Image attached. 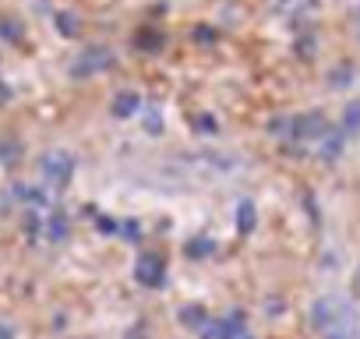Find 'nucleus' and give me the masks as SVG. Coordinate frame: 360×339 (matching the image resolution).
Instances as JSON below:
<instances>
[{
    "mask_svg": "<svg viewBox=\"0 0 360 339\" xmlns=\"http://www.w3.org/2000/svg\"><path fill=\"white\" fill-rule=\"evenodd\" d=\"M145 131H148V134H159V131H162L159 110H145Z\"/></svg>",
    "mask_w": 360,
    "mask_h": 339,
    "instance_id": "13",
    "label": "nucleus"
},
{
    "mask_svg": "<svg viewBox=\"0 0 360 339\" xmlns=\"http://www.w3.org/2000/svg\"><path fill=\"white\" fill-rule=\"evenodd\" d=\"M356 293H360V265H356Z\"/></svg>",
    "mask_w": 360,
    "mask_h": 339,
    "instance_id": "17",
    "label": "nucleus"
},
{
    "mask_svg": "<svg viewBox=\"0 0 360 339\" xmlns=\"http://www.w3.org/2000/svg\"><path fill=\"white\" fill-rule=\"evenodd\" d=\"M110 64H113V53H110L106 46H92V50H85V53L75 60L71 75H78V78H89V75H99V71H106Z\"/></svg>",
    "mask_w": 360,
    "mask_h": 339,
    "instance_id": "3",
    "label": "nucleus"
},
{
    "mask_svg": "<svg viewBox=\"0 0 360 339\" xmlns=\"http://www.w3.org/2000/svg\"><path fill=\"white\" fill-rule=\"evenodd\" d=\"M71 170H75V159L68 152H46L43 155V177L53 184V188H64L71 181Z\"/></svg>",
    "mask_w": 360,
    "mask_h": 339,
    "instance_id": "2",
    "label": "nucleus"
},
{
    "mask_svg": "<svg viewBox=\"0 0 360 339\" xmlns=\"http://www.w3.org/2000/svg\"><path fill=\"white\" fill-rule=\"evenodd\" d=\"M212 251V241H188V255H195V258H205Z\"/></svg>",
    "mask_w": 360,
    "mask_h": 339,
    "instance_id": "14",
    "label": "nucleus"
},
{
    "mask_svg": "<svg viewBox=\"0 0 360 339\" xmlns=\"http://www.w3.org/2000/svg\"><path fill=\"white\" fill-rule=\"evenodd\" d=\"M332 339H346V335H332Z\"/></svg>",
    "mask_w": 360,
    "mask_h": 339,
    "instance_id": "18",
    "label": "nucleus"
},
{
    "mask_svg": "<svg viewBox=\"0 0 360 339\" xmlns=\"http://www.w3.org/2000/svg\"><path fill=\"white\" fill-rule=\"evenodd\" d=\"M325 131H328V124H325L321 113H307V117L297 120V134H304V138H321Z\"/></svg>",
    "mask_w": 360,
    "mask_h": 339,
    "instance_id": "5",
    "label": "nucleus"
},
{
    "mask_svg": "<svg viewBox=\"0 0 360 339\" xmlns=\"http://www.w3.org/2000/svg\"><path fill=\"white\" fill-rule=\"evenodd\" d=\"M202 339H230V332H226V325H223V321H205Z\"/></svg>",
    "mask_w": 360,
    "mask_h": 339,
    "instance_id": "10",
    "label": "nucleus"
},
{
    "mask_svg": "<svg viewBox=\"0 0 360 339\" xmlns=\"http://www.w3.org/2000/svg\"><path fill=\"white\" fill-rule=\"evenodd\" d=\"M180 321H184V325H195V328H198V325L205 328V311H202V307H184Z\"/></svg>",
    "mask_w": 360,
    "mask_h": 339,
    "instance_id": "11",
    "label": "nucleus"
},
{
    "mask_svg": "<svg viewBox=\"0 0 360 339\" xmlns=\"http://www.w3.org/2000/svg\"><path fill=\"white\" fill-rule=\"evenodd\" d=\"M342 134H360V99L346 103V110H342Z\"/></svg>",
    "mask_w": 360,
    "mask_h": 339,
    "instance_id": "8",
    "label": "nucleus"
},
{
    "mask_svg": "<svg viewBox=\"0 0 360 339\" xmlns=\"http://www.w3.org/2000/svg\"><path fill=\"white\" fill-rule=\"evenodd\" d=\"M141 110V99L134 96V92H120L117 99H113V113L120 117V120H127V117H134Z\"/></svg>",
    "mask_w": 360,
    "mask_h": 339,
    "instance_id": "6",
    "label": "nucleus"
},
{
    "mask_svg": "<svg viewBox=\"0 0 360 339\" xmlns=\"http://www.w3.org/2000/svg\"><path fill=\"white\" fill-rule=\"evenodd\" d=\"M57 25H60V32H64V36H75V32H78V18H75L71 11L57 15Z\"/></svg>",
    "mask_w": 360,
    "mask_h": 339,
    "instance_id": "12",
    "label": "nucleus"
},
{
    "mask_svg": "<svg viewBox=\"0 0 360 339\" xmlns=\"http://www.w3.org/2000/svg\"><path fill=\"white\" fill-rule=\"evenodd\" d=\"M64 234H68V223H64L60 216H53V219H50V237H53V241H60Z\"/></svg>",
    "mask_w": 360,
    "mask_h": 339,
    "instance_id": "15",
    "label": "nucleus"
},
{
    "mask_svg": "<svg viewBox=\"0 0 360 339\" xmlns=\"http://www.w3.org/2000/svg\"><path fill=\"white\" fill-rule=\"evenodd\" d=\"M134 279L145 283V286H162V279H166L162 258H159V255H141V258L134 262Z\"/></svg>",
    "mask_w": 360,
    "mask_h": 339,
    "instance_id": "4",
    "label": "nucleus"
},
{
    "mask_svg": "<svg viewBox=\"0 0 360 339\" xmlns=\"http://www.w3.org/2000/svg\"><path fill=\"white\" fill-rule=\"evenodd\" d=\"M342 152V131H325L321 134V159H335Z\"/></svg>",
    "mask_w": 360,
    "mask_h": 339,
    "instance_id": "9",
    "label": "nucleus"
},
{
    "mask_svg": "<svg viewBox=\"0 0 360 339\" xmlns=\"http://www.w3.org/2000/svg\"><path fill=\"white\" fill-rule=\"evenodd\" d=\"M255 223H258L255 202H240V205H237V230H240V234H251Z\"/></svg>",
    "mask_w": 360,
    "mask_h": 339,
    "instance_id": "7",
    "label": "nucleus"
},
{
    "mask_svg": "<svg viewBox=\"0 0 360 339\" xmlns=\"http://www.w3.org/2000/svg\"><path fill=\"white\" fill-rule=\"evenodd\" d=\"M244 339H251V335H244Z\"/></svg>",
    "mask_w": 360,
    "mask_h": 339,
    "instance_id": "19",
    "label": "nucleus"
},
{
    "mask_svg": "<svg viewBox=\"0 0 360 339\" xmlns=\"http://www.w3.org/2000/svg\"><path fill=\"white\" fill-rule=\"evenodd\" d=\"M311 321L332 339V335H353V321H356V314H353V307H349V300L346 297H339V293H325V297H318L314 304H311Z\"/></svg>",
    "mask_w": 360,
    "mask_h": 339,
    "instance_id": "1",
    "label": "nucleus"
},
{
    "mask_svg": "<svg viewBox=\"0 0 360 339\" xmlns=\"http://www.w3.org/2000/svg\"><path fill=\"white\" fill-rule=\"evenodd\" d=\"M99 230H103V234H117V223H113V219H99Z\"/></svg>",
    "mask_w": 360,
    "mask_h": 339,
    "instance_id": "16",
    "label": "nucleus"
}]
</instances>
